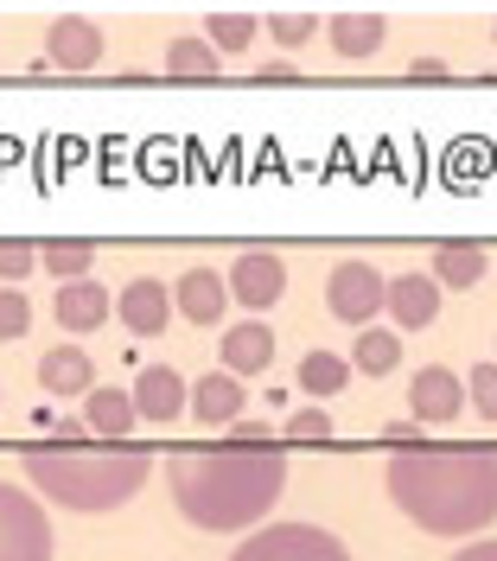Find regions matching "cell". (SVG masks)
Listing matches in <instances>:
<instances>
[{"label": "cell", "mask_w": 497, "mask_h": 561, "mask_svg": "<svg viewBox=\"0 0 497 561\" xmlns=\"http://www.w3.org/2000/svg\"><path fill=\"white\" fill-rule=\"evenodd\" d=\"M325 38H332L338 58H377L383 38H390V20L383 13H332L325 20Z\"/></svg>", "instance_id": "obj_17"}, {"label": "cell", "mask_w": 497, "mask_h": 561, "mask_svg": "<svg viewBox=\"0 0 497 561\" xmlns=\"http://www.w3.org/2000/svg\"><path fill=\"white\" fill-rule=\"evenodd\" d=\"M338 427H332V415L325 409H300V415H287V440L293 447H325Z\"/></svg>", "instance_id": "obj_26"}, {"label": "cell", "mask_w": 497, "mask_h": 561, "mask_svg": "<svg viewBox=\"0 0 497 561\" xmlns=\"http://www.w3.org/2000/svg\"><path fill=\"white\" fill-rule=\"evenodd\" d=\"M275 364V332L262 325V319H243V325H230L223 332V370L243 383V377H255V370H268Z\"/></svg>", "instance_id": "obj_16"}, {"label": "cell", "mask_w": 497, "mask_h": 561, "mask_svg": "<svg viewBox=\"0 0 497 561\" xmlns=\"http://www.w3.org/2000/svg\"><path fill=\"white\" fill-rule=\"evenodd\" d=\"M83 434L128 440V434H135V402H128V389H108V383L90 389V396H83Z\"/></svg>", "instance_id": "obj_19"}, {"label": "cell", "mask_w": 497, "mask_h": 561, "mask_svg": "<svg viewBox=\"0 0 497 561\" xmlns=\"http://www.w3.org/2000/svg\"><path fill=\"white\" fill-rule=\"evenodd\" d=\"M223 307H230V287H223L217 268H185V275H178V287H173V313L178 319H192V325H217Z\"/></svg>", "instance_id": "obj_13"}, {"label": "cell", "mask_w": 497, "mask_h": 561, "mask_svg": "<svg viewBox=\"0 0 497 561\" xmlns=\"http://www.w3.org/2000/svg\"><path fill=\"white\" fill-rule=\"evenodd\" d=\"M255 83H275V90H287V83H300V70H293V65H262V70H255Z\"/></svg>", "instance_id": "obj_34"}, {"label": "cell", "mask_w": 497, "mask_h": 561, "mask_svg": "<svg viewBox=\"0 0 497 561\" xmlns=\"http://www.w3.org/2000/svg\"><path fill=\"white\" fill-rule=\"evenodd\" d=\"M453 561H497V536H485V542H472V549H460Z\"/></svg>", "instance_id": "obj_35"}, {"label": "cell", "mask_w": 497, "mask_h": 561, "mask_svg": "<svg viewBox=\"0 0 497 561\" xmlns=\"http://www.w3.org/2000/svg\"><path fill=\"white\" fill-rule=\"evenodd\" d=\"M390 497L427 536H478L497 524V454L492 447H395Z\"/></svg>", "instance_id": "obj_1"}, {"label": "cell", "mask_w": 497, "mask_h": 561, "mask_svg": "<svg viewBox=\"0 0 497 561\" xmlns=\"http://www.w3.org/2000/svg\"><path fill=\"white\" fill-rule=\"evenodd\" d=\"M230 561H351V549L325 524H262Z\"/></svg>", "instance_id": "obj_4"}, {"label": "cell", "mask_w": 497, "mask_h": 561, "mask_svg": "<svg viewBox=\"0 0 497 561\" xmlns=\"http://www.w3.org/2000/svg\"><path fill=\"white\" fill-rule=\"evenodd\" d=\"M223 287H230V300H243V307H275L287 294V262L281 255H268V249H243L236 262H230V275H223Z\"/></svg>", "instance_id": "obj_7"}, {"label": "cell", "mask_w": 497, "mask_h": 561, "mask_svg": "<svg viewBox=\"0 0 497 561\" xmlns=\"http://www.w3.org/2000/svg\"><path fill=\"white\" fill-rule=\"evenodd\" d=\"M268 33L281 38V45H307V38L320 33V13H293V7L287 13H268Z\"/></svg>", "instance_id": "obj_28"}, {"label": "cell", "mask_w": 497, "mask_h": 561, "mask_svg": "<svg viewBox=\"0 0 497 561\" xmlns=\"http://www.w3.org/2000/svg\"><path fill=\"white\" fill-rule=\"evenodd\" d=\"M383 307H390V319L402 325V332H421V325H434L440 319V287H434V275H395L390 287H383Z\"/></svg>", "instance_id": "obj_11"}, {"label": "cell", "mask_w": 497, "mask_h": 561, "mask_svg": "<svg viewBox=\"0 0 497 561\" xmlns=\"http://www.w3.org/2000/svg\"><path fill=\"white\" fill-rule=\"evenodd\" d=\"M108 313H115V300H108L103 280H65L58 287V325L65 332H96Z\"/></svg>", "instance_id": "obj_18"}, {"label": "cell", "mask_w": 497, "mask_h": 561, "mask_svg": "<svg viewBox=\"0 0 497 561\" xmlns=\"http://www.w3.org/2000/svg\"><path fill=\"white\" fill-rule=\"evenodd\" d=\"M383 287L390 280L377 275L370 262H338L332 280H325V307H332V319H345V325H370V319L383 313Z\"/></svg>", "instance_id": "obj_6"}, {"label": "cell", "mask_w": 497, "mask_h": 561, "mask_svg": "<svg viewBox=\"0 0 497 561\" xmlns=\"http://www.w3.org/2000/svg\"><path fill=\"white\" fill-rule=\"evenodd\" d=\"M38 389L45 396H90L96 389V364L83 345H58L38 357Z\"/></svg>", "instance_id": "obj_15"}, {"label": "cell", "mask_w": 497, "mask_h": 561, "mask_svg": "<svg viewBox=\"0 0 497 561\" xmlns=\"http://www.w3.org/2000/svg\"><path fill=\"white\" fill-rule=\"evenodd\" d=\"M166 77H178V83H211L217 51L205 38H173V45H166Z\"/></svg>", "instance_id": "obj_24"}, {"label": "cell", "mask_w": 497, "mask_h": 561, "mask_svg": "<svg viewBox=\"0 0 497 561\" xmlns=\"http://www.w3.org/2000/svg\"><path fill=\"white\" fill-rule=\"evenodd\" d=\"M408 77H415V83H453L447 58H415V65H408Z\"/></svg>", "instance_id": "obj_32"}, {"label": "cell", "mask_w": 497, "mask_h": 561, "mask_svg": "<svg viewBox=\"0 0 497 561\" xmlns=\"http://www.w3.org/2000/svg\"><path fill=\"white\" fill-rule=\"evenodd\" d=\"M243 402L248 389L230 377V370H211V377H198V383L185 389V409L205 421V427H230V421H243Z\"/></svg>", "instance_id": "obj_12"}, {"label": "cell", "mask_w": 497, "mask_h": 561, "mask_svg": "<svg viewBox=\"0 0 497 561\" xmlns=\"http://www.w3.org/2000/svg\"><path fill=\"white\" fill-rule=\"evenodd\" d=\"M408 409H415V427L421 421H460L465 409V383L447 370V364H427V370H415V383H408Z\"/></svg>", "instance_id": "obj_8"}, {"label": "cell", "mask_w": 497, "mask_h": 561, "mask_svg": "<svg viewBox=\"0 0 497 561\" xmlns=\"http://www.w3.org/2000/svg\"><path fill=\"white\" fill-rule=\"evenodd\" d=\"M0 561H51V517L26 485L0 479Z\"/></svg>", "instance_id": "obj_5"}, {"label": "cell", "mask_w": 497, "mask_h": 561, "mask_svg": "<svg viewBox=\"0 0 497 561\" xmlns=\"http://www.w3.org/2000/svg\"><path fill=\"white\" fill-rule=\"evenodd\" d=\"M147 472H153V454L135 440H51V447L26 454V479L51 504L83 511V517L128 504L147 485Z\"/></svg>", "instance_id": "obj_3"}, {"label": "cell", "mask_w": 497, "mask_h": 561, "mask_svg": "<svg viewBox=\"0 0 497 561\" xmlns=\"http://www.w3.org/2000/svg\"><path fill=\"white\" fill-rule=\"evenodd\" d=\"M128 402H135V421H178L185 415V377L153 364V370H141V383L128 389Z\"/></svg>", "instance_id": "obj_14"}, {"label": "cell", "mask_w": 497, "mask_h": 561, "mask_svg": "<svg viewBox=\"0 0 497 561\" xmlns=\"http://www.w3.org/2000/svg\"><path fill=\"white\" fill-rule=\"evenodd\" d=\"M223 447H243V454H262V447H281V440H275V434H268L262 421H230V440H223Z\"/></svg>", "instance_id": "obj_31"}, {"label": "cell", "mask_w": 497, "mask_h": 561, "mask_svg": "<svg viewBox=\"0 0 497 561\" xmlns=\"http://www.w3.org/2000/svg\"><path fill=\"white\" fill-rule=\"evenodd\" d=\"M472 409L497 421V364H472Z\"/></svg>", "instance_id": "obj_30"}, {"label": "cell", "mask_w": 497, "mask_h": 561, "mask_svg": "<svg viewBox=\"0 0 497 561\" xmlns=\"http://www.w3.org/2000/svg\"><path fill=\"white\" fill-rule=\"evenodd\" d=\"M33 268H38V249L33 243H20V237H13V243H0V280H7V287H20Z\"/></svg>", "instance_id": "obj_29"}, {"label": "cell", "mask_w": 497, "mask_h": 561, "mask_svg": "<svg viewBox=\"0 0 497 561\" xmlns=\"http://www.w3.org/2000/svg\"><path fill=\"white\" fill-rule=\"evenodd\" d=\"M485 249L478 243H440L434 249V262H427V275H434V287H478L485 280Z\"/></svg>", "instance_id": "obj_20"}, {"label": "cell", "mask_w": 497, "mask_h": 561, "mask_svg": "<svg viewBox=\"0 0 497 561\" xmlns=\"http://www.w3.org/2000/svg\"><path fill=\"white\" fill-rule=\"evenodd\" d=\"M26 325H33V300L20 287H0V339L13 345V339H26Z\"/></svg>", "instance_id": "obj_27"}, {"label": "cell", "mask_w": 497, "mask_h": 561, "mask_svg": "<svg viewBox=\"0 0 497 561\" xmlns=\"http://www.w3.org/2000/svg\"><path fill=\"white\" fill-rule=\"evenodd\" d=\"M38 262L58 275V287H65V280H90V268H96V243H83V237H58V243L38 249Z\"/></svg>", "instance_id": "obj_22"}, {"label": "cell", "mask_w": 497, "mask_h": 561, "mask_svg": "<svg viewBox=\"0 0 497 561\" xmlns=\"http://www.w3.org/2000/svg\"><path fill=\"white\" fill-rule=\"evenodd\" d=\"M45 65H58V70L103 65V33H96L83 13H58V20H51V33H45Z\"/></svg>", "instance_id": "obj_9"}, {"label": "cell", "mask_w": 497, "mask_h": 561, "mask_svg": "<svg viewBox=\"0 0 497 561\" xmlns=\"http://www.w3.org/2000/svg\"><path fill=\"white\" fill-rule=\"evenodd\" d=\"M166 479H173V504L192 524L211 529V536H230V529L268 524V511L287 491V454L281 447H262V454L198 447V454H178L166 466Z\"/></svg>", "instance_id": "obj_2"}, {"label": "cell", "mask_w": 497, "mask_h": 561, "mask_svg": "<svg viewBox=\"0 0 497 561\" xmlns=\"http://www.w3.org/2000/svg\"><path fill=\"white\" fill-rule=\"evenodd\" d=\"M205 26H211V33H205V45L223 58V51H243L262 20H255V13H243V7H223V13H211V20H205Z\"/></svg>", "instance_id": "obj_25"}, {"label": "cell", "mask_w": 497, "mask_h": 561, "mask_svg": "<svg viewBox=\"0 0 497 561\" xmlns=\"http://www.w3.org/2000/svg\"><path fill=\"white\" fill-rule=\"evenodd\" d=\"M115 313H122V325L135 339H160L166 319H173V294H166V280H128L115 294Z\"/></svg>", "instance_id": "obj_10"}, {"label": "cell", "mask_w": 497, "mask_h": 561, "mask_svg": "<svg viewBox=\"0 0 497 561\" xmlns=\"http://www.w3.org/2000/svg\"><path fill=\"white\" fill-rule=\"evenodd\" d=\"M383 440H390V454H395V447H415V440H421V427H415V421H390V427H383Z\"/></svg>", "instance_id": "obj_33"}, {"label": "cell", "mask_w": 497, "mask_h": 561, "mask_svg": "<svg viewBox=\"0 0 497 561\" xmlns=\"http://www.w3.org/2000/svg\"><path fill=\"white\" fill-rule=\"evenodd\" d=\"M351 383V364H345V357H338V351H307V357H300V389H307V396H338V389Z\"/></svg>", "instance_id": "obj_23"}, {"label": "cell", "mask_w": 497, "mask_h": 561, "mask_svg": "<svg viewBox=\"0 0 497 561\" xmlns=\"http://www.w3.org/2000/svg\"><path fill=\"white\" fill-rule=\"evenodd\" d=\"M345 364H351V370H363V377H390L395 364H402V332H377V325H363Z\"/></svg>", "instance_id": "obj_21"}]
</instances>
